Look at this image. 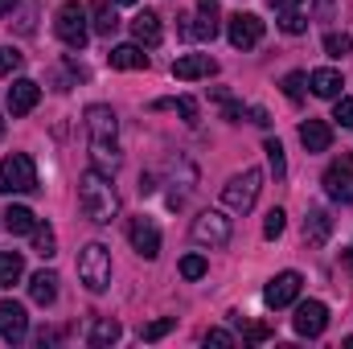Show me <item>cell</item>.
I'll use <instances>...</instances> for the list:
<instances>
[{
  "instance_id": "cell-1",
  "label": "cell",
  "mask_w": 353,
  "mask_h": 349,
  "mask_svg": "<svg viewBox=\"0 0 353 349\" xmlns=\"http://www.w3.org/2000/svg\"><path fill=\"white\" fill-rule=\"evenodd\" d=\"M87 132H90V152H94V169L99 173H115L119 169V148H115V111L103 107V103H90L87 107Z\"/></svg>"
},
{
  "instance_id": "cell-2",
  "label": "cell",
  "mask_w": 353,
  "mask_h": 349,
  "mask_svg": "<svg viewBox=\"0 0 353 349\" xmlns=\"http://www.w3.org/2000/svg\"><path fill=\"white\" fill-rule=\"evenodd\" d=\"M79 206H83V218H90L94 226H107L115 214H119V197L111 189V177L87 169L79 177Z\"/></svg>"
},
{
  "instance_id": "cell-3",
  "label": "cell",
  "mask_w": 353,
  "mask_h": 349,
  "mask_svg": "<svg viewBox=\"0 0 353 349\" xmlns=\"http://www.w3.org/2000/svg\"><path fill=\"white\" fill-rule=\"evenodd\" d=\"M79 279L87 283V292H107L111 288V251L103 243H87L79 251Z\"/></svg>"
},
{
  "instance_id": "cell-4",
  "label": "cell",
  "mask_w": 353,
  "mask_h": 349,
  "mask_svg": "<svg viewBox=\"0 0 353 349\" xmlns=\"http://www.w3.org/2000/svg\"><path fill=\"white\" fill-rule=\"evenodd\" d=\"M0 193H37V165L29 152H12L0 161Z\"/></svg>"
},
{
  "instance_id": "cell-5",
  "label": "cell",
  "mask_w": 353,
  "mask_h": 349,
  "mask_svg": "<svg viewBox=\"0 0 353 349\" xmlns=\"http://www.w3.org/2000/svg\"><path fill=\"white\" fill-rule=\"evenodd\" d=\"M87 17H90V12L79 4V0H66V4L54 12V33H58L70 50H83V46H87V37H90Z\"/></svg>"
},
{
  "instance_id": "cell-6",
  "label": "cell",
  "mask_w": 353,
  "mask_h": 349,
  "mask_svg": "<svg viewBox=\"0 0 353 349\" xmlns=\"http://www.w3.org/2000/svg\"><path fill=\"white\" fill-rule=\"evenodd\" d=\"M259 189H263V173H259V169H243L239 177H230V181L222 185V201H226V210L247 214V210L255 206Z\"/></svg>"
},
{
  "instance_id": "cell-7",
  "label": "cell",
  "mask_w": 353,
  "mask_h": 349,
  "mask_svg": "<svg viewBox=\"0 0 353 349\" xmlns=\"http://www.w3.org/2000/svg\"><path fill=\"white\" fill-rule=\"evenodd\" d=\"M230 235H234V226H230V218L218 214V210H201V214L193 218V239H197L201 247H226Z\"/></svg>"
},
{
  "instance_id": "cell-8",
  "label": "cell",
  "mask_w": 353,
  "mask_h": 349,
  "mask_svg": "<svg viewBox=\"0 0 353 349\" xmlns=\"http://www.w3.org/2000/svg\"><path fill=\"white\" fill-rule=\"evenodd\" d=\"M325 193L341 206L353 201V152H341L329 169H325Z\"/></svg>"
},
{
  "instance_id": "cell-9",
  "label": "cell",
  "mask_w": 353,
  "mask_h": 349,
  "mask_svg": "<svg viewBox=\"0 0 353 349\" xmlns=\"http://www.w3.org/2000/svg\"><path fill=\"white\" fill-rule=\"evenodd\" d=\"M226 37H230L234 50H255L263 41V21L255 12H234L230 25H226Z\"/></svg>"
},
{
  "instance_id": "cell-10",
  "label": "cell",
  "mask_w": 353,
  "mask_h": 349,
  "mask_svg": "<svg viewBox=\"0 0 353 349\" xmlns=\"http://www.w3.org/2000/svg\"><path fill=\"white\" fill-rule=\"evenodd\" d=\"M181 37H218V0H197V17H181Z\"/></svg>"
},
{
  "instance_id": "cell-11",
  "label": "cell",
  "mask_w": 353,
  "mask_h": 349,
  "mask_svg": "<svg viewBox=\"0 0 353 349\" xmlns=\"http://www.w3.org/2000/svg\"><path fill=\"white\" fill-rule=\"evenodd\" d=\"M300 283H304V275H300V271H279V275H275V279L263 288L267 308H288V304H296Z\"/></svg>"
},
{
  "instance_id": "cell-12",
  "label": "cell",
  "mask_w": 353,
  "mask_h": 349,
  "mask_svg": "<svg viewBox=\"0 0 353 349\" xmlns=\"http://www.w3.org/2000/svg\"><path fill=\"white\" fill-rule=\"evenodd\" d=\"M128 239H132L136 255H144V259H157V255H161V230H157V222L132 218V222H128Z\"/></svg>"
},
{
  "instance_id": "cell-13",
  "label": "cell",
  "mask_w": 353,
  "mask_h": 349,
  "mask_svg": "<svg viewBox=\"0 0 353 349\" xmlns=\"http://www.w3.org/2000/svg\"><path fill=\"white\" fill-rule=\"evenodd\" d=\"M296 333L300 337H321L325 333V325H329V308L321 304V300H304L300 308H296Z\"/></svg>"
},
{
  "instance_id": "cell-14",
  "label": "cell",
  "mask_w": 353,
  "mask_h": 349,
  "mask_svg": "<svg viewBox=\"0 0 353 349\" xmlns=\"http://www.w3.org/2000/svg\"><path fill=\"white\" fill-rule=\"evenodd\" d=\"M25 333H29L25 304H17V300H0V337L17 346V341H25Z\"/></svg>"
},
{
  "instance_id": "cell-15",
  "label": "cell",
  "mask_w": 353,
  "mask_h": 349,
  "mask_svg": "<svg viewBox=\"0 0 353 349\" xmlns=\"http://www.w3.org/2000/svg\"><path fill=\"white\" fill-rule=\"evenodd\" d=\"M37 99H41V87L33 79H17L4 94V107H8V115H29L37 107Z\"/></svg>"
},
{
  "instance_id": "cell-16",
  "label": "cell",
  "mask_w": 353,
  "mask_h": 349,
  "mask_svg": "<svg viewBox=\"0 0 353 349\" xmlns=\"http://www.w3.org/2000/svg\"><path fill=\"white\" fill-rule=\"evenodd\" d=\"M210 74H218V62H214L210 54H185V58H176L173 62V79H181V83L210 79Z\"/></svg>"
},
{
  "instance_id": "cell-17",
  "label": "cell",
  "mask_w": 353,
  "mask_h": 349,
  "mask_svg": "<svg viewBox=\"0 0 353 349\" xmlns=\"http://www.w3.org/2000/svg\"><path fill=\"white\" fill-rule=\"evenodd\" d=\"M329 235H333V218H329V210L312 206V210L304 214V243H308V247H325Z\"/></svg>"
},
{
  "instance_id": "cell-18",
  "label": "cell",
  "mask_w": 353,
  "mask_h": 349,
  "mask_svg": "<svg viewBox=\"0 0 353 349\" xmlns=\"http://www.w3.org/2000/svg\"><path fill=\"white\" fill-rule=\"evenodd\" d=\"M300 144H304L308 152H329V148H333V128H329L325 119H304V123H300Z\"/></svg>"
},
{
  "instance_id": "cell-19",
  "label": "cell",
  "mask_w": 353,
  "mask_h": 349,
  "mask_svg": "<svg viewBox=\"0 0 353 349\" xmlns=\"http://www.w3.org/2000/svg\"><path fill=\"white\" fill-rule=\"evenodd\" d=\"M132 37H136V46H161V17L152 12V8H144V12H136V21H132Z\"/></svg>"
},
{
  "instance_id": "cell-20",
  "label": "cell",
  "mask_w": 353,
  "mask_h": 349,
  "mask_svg": "<svg viewBox=\"0 0 353 349\" xmlns=\"http://www.w3.org/2000/svg\"><path fill=\"white\" fill-rule=\"evenodd\" d=\"M308 87H312V94H316V99H337L345 83H341V70L321 66V70H312V74H308Z\"/></svg>"
},
{
  "instance_id": "cell-21",
  "label": "cell",
  "mask_w": 353,
  "mask_h": 349,
  "mask_svg": "<svg viewBox=\"0 0 353 349\" xmlns=\"http://www.w3.org/2000/svg\"><path fill=\"white\" fill-rule=\"evenodd\" d=\"M29 296H33V304L50 308V304L58 300V275H54V271H37V275H29Z\"/></svg>"
},
{
  "instance_id": "cell-22",
  "label": "cell",
  "mask_w": 353,
  "mask_h": 349,
  "mask_svg": "<svg viewBox=\"0 0 353 349\" xmlns=\"http://www.w3.org/2000/svg\"><path fill=\"white\" fill-rule=\"evenodd\" d=\"M107 62H111V70H144L148 66V54L140 46H115L107 54Z\"/></svg>"
},
{
  "instance_id": "cell-23",
  "label": "cell",
  "mask_w": 353,
  "mask_h": 349,
  "mask_svg": "<svg viewBox=\"0 0 353 349\" xmlns=\"http://www.w3.org/2000/svg\"><path fill=\"white\" fill-rule=\"evenodd\" d=\"M90 25H94V33H99V37H111V33L119 29V12H115V4L94 0V4H90Z\"/></svg>"
},
{
  "instance_id": "cell-24",
  "label": "cell",
  "mask_w": 353,
  "mask_h": 349,
  "mask_svg": "<svg viewBox=\"0 0 353 349\" xmlns=\"http://www.w3.org/2000/svg\"><path fill=\"white\" fill-rule=\"evenodd\" d=\"M119 333H123V329H119V321H111V317H99V321H94V325H90V346L94 349H103V346H115V341H119Z\"/></svg>"
},
{
  "instance_id": "cell-25",
  "label": "cell",
  "mask_w": 353,
  "mask_h": 349,
  "mask_svg": "<svg viewBox=\"0 0 353 349\" xmlns=\"http://www.w3.org/2000/svg\"><path fill=\"white\" fill-rule=\"evenodd\" d=\"M33 226H37V218H33L29 206H8V210H4V230H12V235H29Z\"/></svg>"
},
{
  "instance_id": "cell-26",
  "label": "cell",
  "mask_w": 353,
  "mask_h": 349,
  "mask_svg": "<svg viewBox=\"0 0 353 349\" xmlns=\"http://www.w3.org/2000/svg\"><path fill=\"white\" fill-rule=\"evenodd\" d=\"M25 275V259L21 251H0V288H12Z\"/></svg>"
},
{
  "instance_id": "cell-27",
  "label": "cell",
  "mask_w": 353,
  "mask_h": 349,
  "mask_svg": "<svg viewBox=\"0 0 353 349\" xmlns=\"http://www.w3.org/2000/svg\"><path fill=\"white\" fill-rule=\"evenodd\" d=\"M29 239H33V255H41V259H54V255H58V239H54L50 226L37 222V226L29 230Z\"/></svg>"
},
{
  "instance_id": "cell-28",
  "label": "cell",
  "mask_w": 353,
  "mask_h": 349,
  "mask_svg": "<svg viewBox=\"0 0 353 349\" xmlns=\"http://www.w3.org/2000/svg\"><path fill=\"white\" fill-rule=\"evenodd\" d=\"M263 152H267V169L275 181H283L288 177V161H283V144L279 140H263Z\"/></svg>"
},
{
  "instance_id": "cell-29",
  "label": "cell",
  "mask_w": 353,
  "mask_h": 349,
  "mask_svg": "<svg viewBox=\"0 0 353 349\" xmlns=\"http://www.w3.org/2000/svg\"><path fill=\"white\" fill-rule=\"evenodd\" d=\"M350 50H353L350 33H325V54H329V58H345Z\"/></svg>"
},
{
  "instance_id": "cell-30",
  "label": "cell",
  "mask_w": 353,
  "mask_h": 349,
  "mask_svg": "<svg viewBox=\"0 0 353 349\" xmlns=\"http://www.w3.org/2000/svg\"><path fill=\"white\" fill-rule=\"evenodd\" d=\"M214 99H218V103H222V115H226V119H230V123H243V115H247V107H243V103H239V99H230V94H226V90H214Z\"/></svg>"
},
{
  "instance_id": "cell-31",
  "label": "cell",
  "mask_w": 353,
  "mask_h": 349,
  "mask_svg": "<svg viewBox=\"0 0 353 349\" xmlns=\"http://www.w3.org/2000/svg\"><path fill=\"white\" fill-rule=\"evenodd\" d=\"M279 29L296 37V33H304V29H308V17H304L300 8H296V12H279Z\"/></svg>"
},
{
  "instance_id": "cell-32",
  "label": "cell",
  "mask_w": 353,
  "mask_h": 349,
  "mask_svg": "<svg viewBox=\"0 0 353 349\" xmlns=\"http://www.w3.org/2000/svg\"><path fill=\"white\" fill-rule=\"evenodd\" d=\"M205 271H210V263L201 259V255H185V259H181V275H185V279H201Z\"/></svg>"
},
{
  "instance_id": "cell-33",
  "label": "cell",
  "mask_w": 353,
  "mask_h": 349,
  "mask_svg": "<svg viewBox=\"0 0 353 349\" xmlns=\"http://www.w3.org/2000/svg\"><path fill=\"white\" fill-rule=\"evenodd\" d=\"M173 325H176L173 317H161V321H152V325H144V329H140V337H144V341H161V337H165V333H169Z\"/></svg>"
},
{
  "instance_id": "cell-34",
  "label": "cell",
  "mask_w": 353,
  "mask_h": 349,
  "mask_svg": "<svg viewBox=\"0 0 353 349\" xmlns=\"http://www.w3.org/2000/svg\"><path fill=\"white\" fill-rule=\"evenodd\" d=\"M333 123L353 128V99L350 94H337V107H333Z\"/></svg>"
},
{
  "instance_id": "cell-35",
  "label": "cell",
  "mask_w": 353,
  "mask_h": 349,
  "mask_svg": "<svg viewBox=\"0 0 353 349\" xmlns=\"http://www.w3.org/2000/svg\"><path fill=\"white\" fill-rule=\"evenodd\" d=\"M283 226H288V214H283V210H271V214H267V222H263V239H279V235H283Z\"/></svg>"
},
{
  "instance_id": "cell-36",
  "label": "cell",
  "mask_w": 353,
  "mask_h": 349,
  "mask_svg": "<svg viewBox=\"0 0 353 349\" xmlns=\"http://www.w3.org/2000/svg\"><path fill=\"white\" fill-rule=\"evenodd\" d=\"M304 83H308V79H304L300 70H292V74L283 79V94H288L292 103H300V99H304Z\"/></svg>"
},
{
  "instance_id": "cell-37",
  "label": "cell",
  "mask_w": 353,
  "mask_h": 349,
  "mask_svg": "<svg viewBox=\"0 0 353 349\" xmlns=\"http://www.w3.org/2000/svg\"><path fill=\"white\" fill-rule=\"evenodd\" d=\"M21 62H25V54H17V50L0 46V79H4V74H12V70H21Z\"/></svg>"
},
{
  "instance_id": "cell-38",
  "label": "cell",
  "mask_w": 353,
  "mask_h": 349,
  "mask_svg": "<svg viewBox=\"0 0 353 349\" xmlns=\"http://www.w3.org/2000/svg\"><path fill=\"white\" fill-rule=\"evenodd\" d=\"M173 111L181 115V119H185V123H189V128L197 123V99H189V94H181V99L173 103Z\"/></svg>"
},
{
  "instance_id": "cell-39",
  "label": "cell",
  "mask_w": 353,
  "mask_h": 349,
  "mask_svg": "<svg viewBox=\"0 0 353 349\" xmlns=\"http://www.w3.org/2000/svg\"><path fill=\"white\" fill-rule=\"evenodd\" d=\"M205 346L230 349V346H239V341H234V333H226V329H210V333H205Z\"/></svg>"
},
{
  "instance_id": "cell-40",
  "label": "cell",
  "mask_w": 353,
  "mask_h": 349,
  "mask_svg": "<svg viewBox=\"0 0 353 349\" xmlns=\"http://www.w3.org/2000/svg\"><path fill=\"white\" fill-rule=\"evenodd\" d=\"M267 337H275L271 325H251V329H247V341H267Z\"/></svg>"
},
{
  "instance_id": "cell-41",
  "label": "cell",
  "mask_w": 353,
  "mask_h": 349,
  "mask_svg": "<svg viewBox=\"0 0 353 349\" xmlns=\"http://www.w3.org/2000/svg\"><path fill=\"white\" fill-rule=\"evenodd\" d=\"M300 4H304V0H271V8H275V12H296Z\"/></svg>"
},
{
  "instance_id": "cell-42",
  "label": "cell",
  "mask_w": 353,
  "mask_h": 349,
  "mask_svg": "<svg viewBox=\"0 0 353 349\" xmlns=\"http://www.w3.org/2000/svg\"><path fill=\"white\" fill-rule=\"evenodd\" d=\"M247 115H251V123H259V128H267V123H271V119H267V111H263V107H251Z\"/></svg>"
},
{
  "instance_id": "cell-43",
  "label": "cell",
  "mask_w": 353,
  "mask_h": 349,
  "mask_svg": "<svg viewBox=\"0 0 353 349\" xmlns=\"http://www.w3.org/2000/svg\"><path fill=\"white\" fill-rule=\"evenodd\" d=\"M316 17L329 21V17H333V0H316Z\"/></svg>"
},
{
  "instance_id": "cell-44",
  "label": "cell",
  "mask_w": 353,
  "mask_h": 349,
  "mask_svg": "<svg viewBox=\"0 0 353 349\" xmlns=\"http://www.w3.org/2000/svg\"><path fill=\"white\" fill-rule=\"evenodd\" d=\"M341 259H345V267L353 271V243H350V251H341Z\"/></svg>"
},
{
  "instance_id": "cell-45",
  "label": "cell",
  "mask_w": 353,
  "mask_h": 349,
  "mask_svg": "<svg viewBox=\"0 0 353 349\" xmlns=\"http://www.w3.org/2000/svg\"><path fill=\"white\" fill-rule=\"evenodd\" d=\"M12 4H17V0H0V12H8V8H12Z\"/></svg>"
},
{
  "instance_id": "cell-46",
  "label": "cell",
  "mask_w": 353,
  "mask_h": 349,
  "mask_svg": "<svg viewBox=\"0 0 353 349\" xmlns=\"http://www.w3.org/2000/svg\"><path fill=\"white\" fill-rule=\"evenodd\" d=\"M115 4H136V0H115Z\"/></svg>"
},
{
  "instance_id": "cell-47",
  "label": "cell",
  "mask_w": 353,
  "mask_h": 349,
  "mask_svg": "<svg viewBox=\"0 0 353 349\" xmlns=\"http://www.w3.org/2000/svg\"><path fill=\"white\" fill-rule=\"evenodd\" d=\"M0 136H4V123H0Z\"/></svg>"
}]
</instances>
